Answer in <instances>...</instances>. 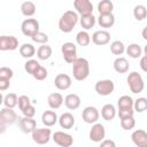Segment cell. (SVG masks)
Wrapping results in <instances>:
<instances>
[{
  "mask_svg": "<svg viewBox=\"0 0 147 147\" xmlns=\"http://www.w3.org/2000/svg\"><path fill=\"white\" fill-rule=\"evenodd\" d=\"M78 20H79V17H78L77 11L67 10L62 14V16L59 20V29L64 33H69L74 30Z\"/></svg>",
  "mask_w": 147,
  "mask_h": 147,
  "instance_id": "1",
  "label": "cell"
},
{
  "mask_svg": "<svg viewBox=\"0 0 147 147\" xmlns=\"http://www.w3.org/2000/svg\"><path fill=\"white\" fill-rule=\"evenodd\" d=\"M72 75L78 82L85 80L90 75V63L85 57H77L72 63Z\"/></svg>",
  "mask_w": 147,
  "mask_h": 147,
  "instance_id": "2",
  "label": "cell"
},
{
  "mask_svg": "<svg viewBox=\"0 0 147 147\" xmlns=\"http://www.w3.org/2000/svg\"><path fill=\"white\" fill-rule=\"evenodd\" d=\"M126 82H127V85L130 87V91L134 94H138V93H141L145 88V83H144V79L141 77V75L137 71H132L129 74L127 78H126Z\"/></svg>",
  "mask_w": 147,
  "mask_h": 147,
  "instance_id": "3",
  "label": "cell"
},
{
  "mask_svg": "<svg viewBox=\"0 0 147 147\" xmlns=\"http://www.w3.org/2000/svg\"><path fill=\"white\" fill-rule=\"evenodd\" d=\"M16 121H17V115L13 110V108L5 107V108L1 109V111H0V127H1V132H5L6 126L14 124Z\"/></svg>",
  "mask_w": 147,
  "mask_h": 147,
  "instance_id": "4",
  "label": "cell"
},
{
  "mask_svg": "<svg viewBox=\"0 0 147 147\" xmlns=\"http://www.w3.org/2000/svg\"><path fill=\"white\" fill-rule=\"evenodd\" d=\"M31 134H32V140L38 145L48 144V141L52 138V131H51V129H48V126L37 127Z\"/></svg>",
  "mask_w": 147,
  "mask_h": 147,
  "instance_id": "5",
  "label": "cell"
},
{
  "mask_svg": "<svg viewBox=\"0 0 147 147\" xmlns=\"http://www.w3.org/2000/svg\"><path fill=\"white\" fill-rule=\"evenodd\" d=\"M21 31L26 37H32L39 31V22L36 18H26L21 24Z\"/></svg>",
  "mask_w": 147,
  "mask_h": 147,
  "instance_id": "6",
  "label": "cell"
},
{
  "mask_svg": "<svg viewBox=\"0 0 147 147\" xmlns=\"http://www.w3.org/2000/svg\"><path fill=\"white\" fill-rule=\"evenodd\" d=\"M95 92L99 94V95H102V96H107V95H110L114 90H115V85H114V82L110 80V79H102V80H99L95 83Z\"/></svg>",
  "mask_w": 147,
  "mask_h": 147,
  "instance_id": "7",
  "label": "cell"
},
{
  "mask_svg": "<svg viewBox=\"0 0 147 147\" xmlns=\"http://www.w3.org/2000/svg\"><path fill=\"white\" fill-rule=\"evenodd\" d=\"M61 52L67 63H72L77 59V47L74 42H70V41L64 42L61 46Z\"/></svg>",
  "mask_w": 147,
  "mask_h": 147,
  "instance_id": "8",
  "label": "cell"
},
{
  "mask_svg": "<svg viewBox=\"0 0 147 147\" xmlns=\"http://www.w3.org/2000/svg\"><path fill=\"white\" fill-rule=\"evenodd\" d=\"M52 139L57 146H61V147H70L74 144L72 136L63 131H56L55 133H53Z\"/></svg>",
  "mask_w": 147,
  "mask_h": 147,
  "instance_id": "9",
  "label": "cell"
},
{
  "mask_svg": "<svg viewBox=\"0 0 147 147\" xmlns=\"http://www.w3.org/2000/svg\"><path fill=\"white\" fill-rule=\"evenodd\" d=\"M100 117V114H99V110L95 108V107H92V106H88V107H85L83 113H82V118L85 123L87 124H94L98 122Z\"/></svg>",
  "mask_w": 147,
  "mask_h": 147,
  "instance_id": "10",
  "label": "cell"
},
{
  "mask_svg": "<svg viewBox=\"0 0 147 147\" xmlns=\"http://www.w3.org/2000/svg\"><path fill=\"white\" fill-rule=\"evenodd\" d=\"M88 137L94 142H101L106 137V130L105 126L100 123H94L92 125V129L90 130Z\"/></svg>",
  "mask_w": 147,
  "mask_h": 147,
  "instance_id": "11",
  "label": "cell"
},
{
  "mask_svg": "<svg viewBox=\"0 0 147 147\" xmlns=\"http://www.w3.org/2000/svg\"><path fill=\"white\" fill-rule=\"evenodd\" d=\"M18 47V39L14 36L0 37V51H14Z\"/></svg>",
  "mask_w": 147,
  "mask_h": 147,
  "instance_id": "12",
  "label": "cell"
},
{
  "mask_svg": "<svg viewBox=\"0 0 147 147\" xmlns=\"http://www.w3.org/2000/svg\"><path fill=\"white\" fill-rule=\"evenodd\" d=\"M71 84H72L71 77L68 76L67 74H59L54 78V85L60 91H65V90L70 88Z\"/></svg>",
  "mask_w": 147,
  "mask_h": 147,
  "instance_id": "13",
  "label": "cell"
},
{
  "mask_svg": "<svg viewBox=\"0 0 147 147\" xmlns=\"http://www.w3.org/2000/svg\"><path fill=\"white\" fill-rule=\"evenodd\" d=\"M74 7L80 16L86 14H92L93 11V5L91 0H74Z\"/></svg>",
  "mask_w": 147,
  "mask_h": 147,
  "instance_id": "14",
  "label": "cell"
},
{
  "mask_svg": "<svg viewBox=\"0 0 147 147\" xmlns=\"http://www.w3.org/2000/svg\"><path fill=\"white\" fill-rule=\"evenodd\" d=\"M18 126L23 133H32L37 129V122L33 119V117H26L24 116L23 118H20Z\"/></svg>",
  "mask_w": 147,
  "mask_h": 147,
  "instance_id": "15",
  "label": "cell"
},
{
  "mask_svg": "<svg viewBox=\"0 0 147 147\" xmlns=\"http://www.w3.org/2000/svg\"><path fill=\"white\" fill-rule=\"evenodd\" d=\"M92 41L98 46H105L110 41V33L106 30H98L92 34Z\"/></svg>",
  "mask_w": 147,
  "mask_h": 147,
  "instance_id": "16",
  "label": "cell"
},
{
  "mask_svg": "<svg viewBox=\"0 0 147 147\" xmlns=\"http://www.w3.org/2000/svg\"><path fill=\"white\" fill-rule=\"evenodd\" d=\"M131 139L136 146L147 147V132L145 130H141V129L134 130L131 134Z\"/></svg>",
  "mask_w": 147,
  "mask_h": 147,
  "instance_id": "17",
  "label": "cell"
},
{
  "mask_svg": "<svg viewBox=\"0 0 147 147\" xmlns=\"http://www.w3.org/2000/svg\"><path fill=\"white\" fill-rule=\"evenodd\" d=\"M63 102H64V99H63L62 94L57 93V92L51 93L47 98V103L51 109H59L63 105Z\"/></svg>",
  "mask_w": 147,
  "mask_h": 147,
  "instance_id": "18",
  "label": "cell"
},
{
  "mask_svg": "<svg viewBox=\"0 0 147 147\" xmlns=\"http://www.w3.org/2000/svg\"><path fill=\"white\" fill-rule=\"evenodd\" d=\"M80 98L78 94H75V93H71V94H68L65 98H64V105L65 107L69 109V110H76L79 108L80 106Z\"/></svg>",
  "mask_w": 147,
  "mask_h": 147,
  "instance_id": "19",
  "label": "cell"
},
{
  "mask_svg": "<svg viewBox=\"0 0 147 147\" xmlns=\"http://www.w3.org/2000/svg\"><path fill=\"white\" fill-rule=\"evenodd\" d=\"M59 124L64 130L72 129V126L75 125V117H74V115L71 113H63L59 117Z\"/></svg>",
  "mask_w": 147,
  "mask_h": 147,
  "instance_id": "20",
  "label": "cell"
},
{
  "mask_svg": "<svg viewBox=\"0 0 147 147\" xmlns=\"http://www.w3.org/2000/svg\"><path fill=\"white\" fill-rule=\"evenodd\" d=\"M41 122H42V124L45 126L51 127L56 122H59V117H57V115H56L55 111H53V110H46L41 115Z\"/></svg>",
  "mask_w": 147,
  "mask_h": 147,
  "instance_id": "21",
  "label": "cell"
},
{
  "mask_svg": "<svg viewBox=\"0 0 147 147\" xmlns=\"http://www.w3.org/2000/svg\"><path fill=\"white\" fill-rule=\"evenodd\" d=\"M114 69L116 72L118 74H125L129 71V68H130V63L129 61L125 59V57H122V56H118L115 61H114Z\"/></svg>",
  "mask_w": 147,
  "mask_h": 147,
  "instance_id": "22",
  "label": "cell"
},
{
  "mask_svg": "<svg viewBox=\"0 0 147 147\" xmlns=\"http://www.w3.org/2000/svg\"><path fill=\"white\" fill-rule=\"evenodd\" d=\"M98 23L101 28H105V29L111 28L115 24V16H114L113 13H110V14H100L99 18H98Z\"/></svg>",
  "mask_w": 147,
  "mask_h": 147,
  "instance_id": "23",
  "label": "cell"
},
{
  "mask_svg": "<svg viewBox=\"0 0 147 147\" xmlns=\"http://www.w3.org/2000/svg\"><path fill=\"white\" fill-rule=\"evenodd\" d=\"M101 116L107 122L113 121L115 118V116H116V108H115V106L111 105V103H106L102 107V109H101Z\"/></svg>",
  "mask_w": 147,
  "mask_h": 147,
  "instance_id": "24",
  "label": "cell"
},
{
  "mask_svg": "<svg viewBox=\"0 0 147 147\" xmlns=\"http://www.w3.org/2000/svg\"><path fill=\"white\" fill-rule=\"evenodd\" d=\"M80 25L83 29L85 30H90L94 26L95 24V17L93 16V14H86V15H82L79 18Z\"/></svg>",
  "mask_w": 147,
  "mask_h": 147,
  "instance_id": "25",
  "label": "cell"
},
{
  "mask_svg": "<svg viewBox=\"0 0 147 147\" xmlns=\"http://www.w3.org/2000/svg\"><path fill=\"white\" fill-rule=\"evenodd\" d=\"M36 5L34 2L32 1H24L22 5H21V11L24 16L26 17H31L36 14Z\"/></svg>",
  "mask_w": 147,
  "mask_h": 147,
  "instance_id": "26",
  "label": "cell"
},
{
  "mask_svg": "<svg viewBox=\"0 0 147 147\" xmlns=\"http://www.w3.org/2000/svg\"><path fill=\"white\" fill-rule=\"evenodd\" d=\"M20 54L24 59H31L36 54V48H34V46L32 44L25 42L20 47Z\"/></svg>",
  "mask_w": 147,
  "mask_h": 147,
  "instance_id": "27",
  "label": "cell"
},
{
  "mask_svg": "<svg viewBox=\"0 0 147 147\" xmlns=\"http://www.w3.org/2000/svg\"><path fill=\"white\" fill-rule=\"evenodd\" d=\"M52 52H53L52 47L46 45V44H44L37 49V57L39 60H41V61H46L52 56Z\"/></svg>",
  "mask_w": 147,
  "mask_h": 147,
  "instance_id": "28",
  "label": "cell"
},
{
  "mask_svg": "<svg viewBox=\"0 0 147 147\" xmlns=\"http://www.w3.org/2000/svg\"><path fill=\"white\" fill-rule=\"evenodd\" d=\"M76 42H77L79 46H83V47L88 46L90 42H91V36L88 34L87 31L82 30V31H79V32L76 34Z\"/></svg>",
  "mask_w": 147,
  "mask_h": 147,
  "instance_id": "29",
  "label": "cell"
},
{
  "mask_svg": "<svg viewBox=\"0 0 147 147\" xmlns=\"http://www.w3.org/2000/svg\"><path fill=\"white\" fill-rule=\"evenodd\" d=\"M114 9V3L111 0H101L98 3V11L99 14H110L113 13Z\"/></svg>",
  "mask_w": 147,
  "mask_h": 147,
  "instance_id": "30",
  "label": "cell"
},
{
  "mask_svg": "<svg viewBox=\"0 0 147 147\" xmlns=\"http://www.w3.org/2000/svg\"><path fill=\"white\" fill-rule=\"evenodd\" d=\"M125 52L126 54L132 57V59H138L141 56V53H142V49L141 47L138 45V44H130L126 48H125Z\"/></svg>",
  "mask_w": 147,
  "mask_h": 147,
  "instance_id": "31",
  "label": "cell"
},
{
  "mask_svg": "<svg viewBox=\"0 0 147 147\" xmlns=\"http://www.w3.org/2000/svg\"><path fill=\"white\" fill-rule=\"evenodd\" d=\"M133 17L137 21H142L147 17V8L144 5H137L133 8Z\"/></svg>",
  "mask_w": 147,
  "mask_h": 147,
  "instance_id": "32",
  "label": "cell"
},
{
  "mask_svg": "<svg viewBox=\"0 0 147 147\" xmlns=\"http://www.w3.org/2000/svg\"><path fill=\"white\" fill-rule=\"evenodd\" d=\"M3 105L8 108H15L18 105V96L15 93H8L3 98Z\"/></svg>",
  "mask_w": 147,
  "mask_h": 147,
  "instance_id": "33",
  "label": "cell"
},
{
  "mask_svg": "<svg viewBox=\"0 0 147 147\" xmlns=\"http://www.w3.org/2000/svg\"><path fill=\"white\" fill-rule=\"evenodd\" d=\"M110 52L114 55H122L125 52V46L121 40H115L110 44Z\"/></svg>",
  "mask_w": 147,
  "mask_h": 147,
  "instance_id": "34",
  "label": "cell"
},
{
  "mask_svg": "<svg viewBox=\"0 0 147 147\" xmlns=\"http://www.w3.org/2000/svg\"><path fill=\"white\" fill-rule=\"evenodd\" d=\"M121 126L125 131L132 130L136 126V119H134V117L133 116H127V117L121 118Z\"/></svg>",
  "mask_w": 147,
  "mask_h": 147,
  "instance_id": "35",
  "label": "cell"
},
{
  "mask_svg": "<svg viewBox=\"0 0 147 147\" xmlns=\"http://www.w3.org/2000/svg\"><path fill=\"white\" fill-rule=\"evenodd\" d=\"M39 67H40V64H39V62H38L37 60L29 59V60L25 62V64H24V70H25L28 74L33 75V74L36 72V70H37Z\"/></svg>",
  "mask_w": 147,
  "mask_h": 147,
  "instance_id": "36",
  "label": "cell"
},
{
  "mask_svg": "<svg viewBox=\"0 0 147 147\" xmlns=\"http://www.w3.org/2000/svg\"><path fill=\"white\" fill-rule=\"evenodd\" d=\"M133 103H134V100L129 95H122L117 101L118 108H132Z\"/></svg>",
  "mask_w": 147,
  "mask_h": 147,
  "instance_id": "37",
  "label": "cell"
},
{
  "mask_svg": "<svg viewBox=\"0 0 147 147\" xmlns=\"http://www.w3.org/2000/svg\"><path fill=\"white\" fill-rule=\"evenodd\" d=\"M133 109L137 113H144L147 109V99L146 98H138L137 100H134Z\"/></svg>",
  "mask_w": 147,
  "mask_h": 147,
  "instance_id": "38",
  "label": "cell"
},
{
  "mask_svg": "<svg viewBox=\"0 0 147 147\" xmlns=\"http://www.w3.org/2000/svg\"><path fill=\"white\" fill-rule=\"evenodd\" d=\"M31 39H32L34 42H37V44L44 45V44H47V41H48V36H47L45 32L38 31L36 34H33V36L31 37Z\"/></svg>",
  "mask_w": 147,
  "mask_h": 147,
  "instance_id": "39",
  "label": "cell"
},
{
  "mask_svg": "<svg viewBox=\"0 0 147 147\" xmlns=\"http://www.w3.org/2000/svg\"><path fill=\"white\" fill-rule=\"evenodd\" d=\"M31 105V100L28 95H21L18 96V108L21 111H23L25 108H28Z\"/></svg>",
  "mask_w": 147,
  "mask_h": 147,
  "instance_id": "40",
  "label": "cell"
},
{
  "mask_svg": "<svg viewBox=\"0 0 147 147\" xmlns=\"http://www.w3.org/2000/svg\"><path fill=\"white\" fill-rule=\"evenodd\" d=\"M14 76V72L10 68L8 67H1L0 68V78L1 79H11Z\"/></svg>",
  "mask_w": 147,
  "mask_h": 147,
  "instance_id": "41",
  "label": "cell"
},
{
  "mask_svg": "<svg viewBox=\"0 0 147 147\" xmlns=\"http://www.w3.org/2000/svg\"><path fill=\"white\" fill-rule=\"evenodd\" d=\"M47 70L42 67V65H40L37 70H36V72L32 75L33 77H34V79H37V80H44V79H46V77H47Z\"/></svg>",
  "mask_w": 147,
  "mask_h": 147,
  "instance_id": "42",
  "label": "cell"
},
{
  "mask_svg": "<svg viewBox=\"0 0 147 147\" xmlns=\"http://www.w3.org/2000/svg\"><path fill=\"white\" fill-rule=\"evenodd\" d=\"M134 114V109L132 108H118V116L119 118L123 117H127V116H133Z\"/></svg>",
  "mask_w": 147,
  "mask_h": 147,
  "instance_id": "43",
  "label": "cell"
},
{
  "mask_svg": "<svg viewBox=\"0 0 147 147\" xmlns=\"http://www.w3.org/2000/svg\"><path fill=\"white\" fill-rule=\"evenodd\" d=\"M22 113H23V115L26 116V117H33V116L36 115V108H34L33 105H30V106H29L28 108H25Z\"/></svg>",
  "mask_w": 147,
  "mask_h": 147,
  "instance_id": "44",
  "label": "cell"
},
{
  "mask_svg": "<svg viewBox=\"0 0 147 147\" xmlns=\"http://www.w3.org/2000/svg\"><path fill=\"white\" fill-rule=\"evenodd\" d=\"M101 147H116V144L114 140H109V139H103L100 142Z\"/></svg>",
  "mask_w": 147,
  "mask_h": 147,
  "instance_id": "45",
  "label": "cell"
},
{
  "mask_svg": "<svg viewBox=\"0 0 147 147\" xmlns=\"http://www.w3.org/2000/svg\"><path fill=\"white\" fill-rule=\"evenodd\" d=\"M10 86L9 79H1L0 78V91H6Z\"/></svg>",
  "mask_w": 147,
  "mask_h": 147,
  "instance_id": "46",
  "label": "cell"
},
{
  "mask_svg": "<svg viewBox=\"0 0 147 147\" xmlns=\"http://www.w3.org/2000/svg\"><path fill=\"white\" fill-rule=\"evenodd\" d=\"M140 68L144 72H147V55H144L141 59H140Z\"/></svg>",
  "mask_w": 147,
  "mask_h": 147,
  "instance_id": "47",
  "label": "cell"
},
{
  "mask_svg": "<svg viewBox=\"0 0 147 147\" xmlns=\"http://www.w3.org/2000/svg\"><path fill=\"white\" fill-rule=\"evenodd\" d=\"M141 36H142V38H144L145 40H147V25L144 28V30H142V32H141Z\"/></svg>",
  "mask_w": 147,
  "mask_h": 147,
  "instance_id": "48",
  "label": "cell"
},
{
  "mask_svg": "<svg viewBox=\"0 0 147 147\" xmlns=\"http://www.w3.org/2000/svg\"><path fill=\"white\" fill-rule=\"evenodd\" d=\"M144 54L145 55H147V45L145 46V48H144Z\"/></svg>",
  "mask_w": 147,
  "mask_h": 147,
  "instance_id": "49",
  "label": "cell"
}]
</instances>
